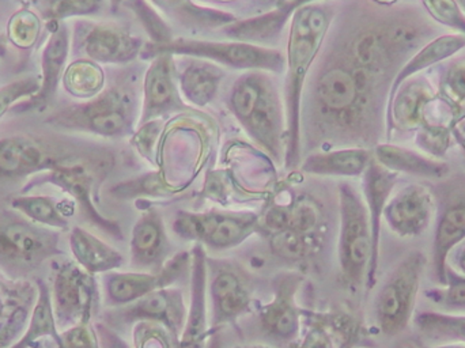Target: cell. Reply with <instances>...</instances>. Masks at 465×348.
<instances>
[{"label": "cell", "mask_w": 465, "mask_h": 348, "mask_svg": "<svg viewBox=\"0 0 465 348\" xmlns=\"http://www.w3.org/2000/svg\"><path fill=\"white\" fill-rule=\"evenodd\" d=\"M436 95L430 74H420L407 79L399 87L387 112V142L395 131L417 133L423 125L426 104Z\"/></svg>", "instance_id": "obj_22"}, {"label": "cell", "mask_w": 465, "mask_h": 348, "mask_svg": "<svg viewBox=\"0 0 465 348\" xmlns=\"http://www.w3.org/2000/svg\"><path fill=\"white\" fill-rule=\"evenodd\" d=\"M40 85V76H26L0 87V119L19 101L35 97Z\"/></svg>", "instance_id": "obj_47"}, {"label": "cell", "mask_w": 465, "mask_h": 348, "mask_svg": "<svg viewBox=\"0 0 465 348\" xmlns=\"http://www.w3.org/2000/svg\"><path fill=\"white\" fill-rule=\"evenodd\" d=\"M295 8L289 5H279L275 10L268 11L252 18L237 21L221 27L223 35L232 41L251 44V45L267 46L278 43L284 26Z\"/></svg>", "instance_id": "obj_29"}, {"label": "cell", "mask_w": 465, "mask_h": 348, "mask_svg": "<svg viewBox=\"0 0 465 348\" xmlns=\"http://www.w3.org/2000/svg\"><path fill=\"white\" fill-rule=\"evenodd\" d=\"M68 54H70L68 27L60 22H54L41 56L40 90L35 97L24 104L25 108L29 111H32V108L41 109L51 103L52 98L56 94L60 79L64 74Z\"/></svg>", "instance_id": "obj_25"}, {"label": "cell", "mask_w": 465, "mask_h": 348, "mask_svg": "<svg viewBox=\"0 0 465 348\" xmlns=\"http://www.w3.org/2000/svg\"><path fill=\"white\" fill-rule=\"evenodd\" d=\"M63 86L68 94L79 100H90L105 89V73L98 63L79 59L65 67Z\"/></svg>", "instance_id": "obj_39"}, {"label": "cell", "mask_w": 465, "mask_h": 348, "mask_svg": "<svg viewBox=\"0 0 465 348\" xmlns=\"http://www.w3.org/2000/svg\"><path fill=\"white\" fill-rule=\"evenodd\" d=\"M79 45L87 59L98 65H125L142 54L144 44L124 27L97 24L82 29Z\"/></svg>", "instance_id": "obj_21"}, {"label": "cell", "mask_w": 465, "mask_h": 348, "mask_svg": "<svg viewBox=\"0 0 465 348\" xmlns=\"http://www.w3.org/2000/svg\"><path fill=\"white\" fill-rule=\"evenodd\" d=\"M68 246L73 259L92 275L117 271L124 263V257L117 249L84 227H71Z\"/></svg>", "instance_id": "obj_28"}, {"label": "cell", "mask_w": 465, "mask_h": 348, "mask_svg": "<svg viewBox=\"0 0 465 348\" xmlns=\"http://www.w3.org/2000/svg\"><path fill=\"white\" fill-rule=\"evenodd\" d=\"M37 300L32 279L8 278L0 273V348L13 346L29 324Z\"/></svg>", "instance_id": "obj_20"}, {"label": "cell", "mask_w": 465, "mask_h": 348, "mask_svg": "<svg viewBox=\"0 0 465 348\" xmlns=\"http://www.w3.org/2000/svg\"><path fill=\"white\" fill-rule=\"evenodd\" d=\"M109 3H111V8L114 11L119 10L120 5L124 3V0H109Z\"/></svg>", "instance_id": "obj_55"}, {"label": "cell", "mask_w": 465, "mask_h": 348, "mask_svg": "<svg viewBox=\"0 0 465 348\" xmlns=\"http://www.w3.org/2000/svg\"><path fill=\"white\" fill-rule=\"evenodd\" d=\"M234 348H273L270 346H243V347H234Z\"/></svg>", "instance_id": "obj_58"}, {"label": "cell", "mask_w": 465, "mask_h": 348, "mask_svg": "<svg viewBox=\"0 0 465 348\" xmlns=\"http://www.w3.org/2000/svg\"><path fill=\"white\" fill-rule=\"evenodd\" d=\"M188 309L183 293L177 289H161L144 295L128 305L109 312L106 325L134 324V323H157L163 325L176 341L180 342Z\"/></svg>", "instance_id": "obj_15"}, {"label": "cell", "mask_w": 465, "mask_h": 348, "mask_svg": "<svg viewBox=\"0 0 465 348\" xmlns=\"http://www.w3.org/2000/svg\"><path fill=\"white\" fill-rule=\"evenodd\" d=\"M105 0H44L43 16L48 22H63L76 16L100 13Z\"/></svg>", "instance_id": "obj_44"}, {"label": "cell", "mask_w": 465, "mask_h": 348, "mask_svg": "<svg viewBox=\"0 0 465 348\" xmlns=\"http://www.w3.org/2000/svg\"><path fill=\"white\" fill-rule=\"evenodd\" d=\"M363 175V199L368 207L371 232V260L369 265L366 287L371 289L376 284L377 268L380 262V243H381V224L384 219L385 205L395 191L401 174L384 168L376 158H371Z\"/></svg>", "instance_id": "obj_19"}, {"label": "cell", "mask_w": 465, "mask_h": 348, "mask_svg": "<svg viewBox=\"0 0 465 348\" xmlns=\"http://www.w3.org/2000/svg\"><path fill=\"white\" fill-rule=\"evenodd\" d=\"M125 5L130 7L152 38L153 45H163L173 40L171 27L163 21V16L157 13V8L153 7L146 0H124Z\"/></svg>", "instance_id": "obj_43"}, {"label": "cell", "mask_w": 465, "mask_h": 348, "mask_svg": "<svg viewBox=\"0 0 465 348\" xmlns=\"http://www.w3.org/2000/svg\"><path fill=\"white\" fill-rule=\"evenodd\" d=\"M339 264L344 282L351 289L366 284L371 260V232L368 207L361 192L350 183L339 186Z\"/></svg>", "instance_id": "obj_9"}, {"label": "cell", "mask_w": 465, "mask_h": 348, "mask_svg": "<svg viewBox=\"0 0 465 348\" xmlns=\"http://www.w3.org/2000/svg\"><path fill=\"white\" fill-rule=\"evenodd\" d=\"M316 0H286L284 5H292V8L301 7V5H311V3H314Z\"/></svg>", "instance_id": "obj_53"}, {"label": "cell", "mask_w": 465, "mask_h": 348, "mask_svg": "<svg viewBox=\"0 0 465 348\" xmlns=\"http://www.w3.org/2000/svg\"><path fill=\"white\" fill-rule=\"evenodd\" d=\"M44 346L45 348H101L100 339H98L97 331L93 323L60 331L57 343L45 341Z\"/></svg>", "instance_id": "obj_48"}, {"label": "cell", "mask_w": 465, "mask_h": 348, "mask_svg": "<svg viewBox=\"0 0 465 348\" xmlns=\"http://www.w3.org/2000/svg\"><path fill=\"white\" fill-rule=\"evenodd\" d=\"M41 29H43V24L40 16L29 8H21L8 19V40L16 48L29 49L37 43Z\"/></svg>", "instance_id": "obj_42"}, {"label": "cell", "mask_w": 465, "mask_h": 348, "mask_svg": "<svg viewBox=\"0 0 465 348\" xmlns=\"http://www.w3.org/2000/svg\"><path fill=\"white\" fill-rule=\"evenodd\" d=\"M332 24V13L320 3L295 8L290 21L287 41L286 84V165L294 168L301 160V106L312 67L319 56L325 35Z\"/></svg>", "instance_id": "obj_2"}, {"label": "cell", "mask_w": 465, "mask_h": 348, "mask_svg": "<svg viewBox=\"0 0 465 348\" xmlns=\"http://www.w3.org/2000/svg\"><path fill=\"white\" fill-rule=\"evenodd\" d=\"M452 136L455 138L456 144L463 147L465 152V119L460 120V122L452 128Z\"/></svg>", "instance_id": "obj_52"}, {"label": "cell", "mask_w": 465, "mask_h": 348, "mask_svg": "<svg viewBox=\"0 0 465 348\" xmlns=\"http://www.w3.org/2000/svg\"><path fill=\"white\" fill-rule=\"evenodd\" d=\"M439 312L444 313H459L465 312V276L447 267V281L441 289H431L425 293Z\"/></svg>", "instance_id": "obj_41"}, {"label": "cell", "mask_w": 465, "mask_h": 348, "mask_svg": "<svg viewBox=\"0 0 465 348\" xmlns=\"http://www.w3.org/2000/svg\"><path fill=\"white\" fill-rule=\"evenodd\" d=\"M153 5L163 11L168 18L187 27L214 29L235 21V16L225 11L202 7L193 0H152Z\"/></svg>", "instance_id": "obj_37"}, {"label": "cell", "mask_w": 465, "mask_h": 348, "mask_svg": "<svg viewBox=\"0 0 465 348\" xmlns=\"http://www.w3.org/2000/svg\"><path fill=\"white\" fill-rule=\"evenodd\" d=\"M135 112L136 93L127 84H117L90 100L60 109L46 123L62 130L122 138L133 133Z\"/></svg>", "instance_id": "obj_6"}, {"label": "cell", "mask_w": 465, "mask_h": 348, "mask_svg": "<svg viewBox=\"0 0 465 348\" xmlns=\"http://www.w3.org/2000/svg\"><path fill=\"white\" fill-rule=\"evenodd\" d=\"M452 131L439 125H426L415 133V144L431 158L441 160L447 157L448 150L452 144Z\"/></svg>", "instance_id": "obj_45"}, {"label": "cell", "mask_w": 465, "mask_h": 348, "mask_svg": "<svg viewBox=\"0 0 465 348\" xmlns=\"http://www.w3.org/2000/svg\"><path fill=\"white\" fill-rule=\"evenodd\" d=\"M10 207L40 226L57 232H70L76 205L70 197L59 199L48 194H18L11 197Z\"/></svg>", "instance_id": "obj_30"}, {"label": "cell", "mask_w": 465, "mask_h": 348, "mask_svg": "<svg viewBox=\"0 0 465 348\" xmlns=\"http://www.w3.org/2000/svg\"><path fill=\"white\" fill-rule=\"evenodd\" d=\"M306 81L301 106L306 146L374 149L387 139L396 76L439 35L420 0H351L332 21Z\"/></svg>", "instance_id": "obj_1"}, {"label": "cell", "mask_w": 465, "mask_h": 348, "mask_svg": "<svg viewBox=\"0 0 465 348\" xmlns=\"http://www.w3.org/2000/svg\"><path fill=\"white\" fill-rule=\"evenodd\" d=\"M456 2H458V5H460L461 10H463L465 14V0H456Z\"/></svg>", "instance_id": "obj_57"}, {"label": "cell", "mask_w": 465, "mask_h": 348, "mask_svg": "<svg viewBox=\"0 0 465 348\" xmlns=\"http://www.w3.org/2000/svg\"><path fill=\"white\" fill-rule=\"evenodd\" d=\"M152 60L144 76L141 125L188 109L187 104L180 97L179 76H176L173 55H158Z\"/></svg>", "instance_id": "obj_18"}, {"label": "cell", "mask_w": 465, "mask_h": 348, "mask_svg": "<svg viewBox=\"0 0 465 348\" xmlns=\"http://www.w3.org/2000/svg\"><path fill=\"white\" fill-rule=\"evenodd\" d=\"M320 210L309 199H294L287 204H275L264 215V226L271 232L292 230L300 233H316L322 226Z\"/></svg>", "instance_id": "obj_34"}, {"label": "cell", "mask_w": 465, "mask_h": 348, "mask_svg": "<svg viewBox=\"0 0 465 348\" xmlns=\"http://www.w3.org/2000/svg\"><path fill=\"white\" fill-rule=\"evenodd\" d=\"M463 49H465V35H460V33L459 35H441L431 40L430 43L426 44L407 62V65L401 68V73L396 76L395 84H393L392 90H391L390 104L392 103L396 92L404 81L429 70L433 65L450 59Z\"/></svg>", "instance_id": "obj_33"}, {"label": "cell", "mask_w": 465, "mask_h": 348, "mask_svg": "<svg viewBox=\"0 0 465 348\" xmlns=\"http://www.w3.org/2000/svg\"><path fill=\"white\" fill-rule=\"evenodd\" d=\"M191 267V305L180 336L179 348H204L207 333V262L203 246L193 249Z\"/></svg>", "instance_id": "obj_24"}, {"label": "cell", "mask_w": 465, "mask_h": 348, "mask_svg": "<svg viewBox=\"0 0 465 348\" xmlns=\"http://www.w3.org/2000/svg\"><path fill=\"white\" fill-rule=\"evenodd\" d=\"M418 333L430 343L465 344V314L420 312L412 320Z\"/></svg>", "instance_id": "obj_38"}, {"label": "cell", "mask_w": 465, "mask_h": 348, "mask_svg": "<svg viewBox=\"0 0 465 348\" xmlns=\"http://www.w3.org/2000/svg\"><path fill=\"white\" fill-rule=\"evenodd\" d=\"M425 267V254L411 252L393 268L380 287L374 298L373 317L382 335L393 338L411 324Z\"/></svg>", "instance_id": "obj_8"}, {"label": "cell", "mask_w": 465, "mask_h": 348, "mask_svg": "<svg viewBox=\"0 0 465 348\" xmlns=\"http://www.w3.org/2000/svg\"><path fill=\"white\" fill-rule=\"evenodd\" d=\"M373 2L380 3V5H395L399 0H373Z\"/></svg>", "instance_id": "obj_56"}, {"label": "cell", "mask_w": 465, "mask_h": 348, "mask_svg": "<svg viewBox=\"0 0 465 348\" xmlns=\"http://www.w3.org/2000/svg\"><path fill=\"white\" fill-rule=\"evenodd\" d=\"M35 348H45V346H44V343H43V344H40V346L35 347Z\"/></svg>", "instance_id": "obj_59"}, {"label": "cell", "mask_w": 465, "mask_h": 348, "mask_svg": "<svg viewBox=\"0 0 465 348\" xmlns=\"http://www.w3.org/2000/svg\"><path fill=\"white\" fill-rule=\"evenodd\" d=\"M302 278L297 273L281 276L275 283L272 301L256 314L257 333L262 341L273 344H286L300 333L301 311L295 295Z\"/></svg>", "instance_id": "obj_16"}, {"label": "cell", "mask_w": 465, "mask_h": 348, "mask_svg": "<svg viewBox=\"0 0 465 348\" xmlns=\"http://www.w3.org/2000/svg\"><path fill=\"white\" fill-rule=\"evenodd\" d=\"M231 109L252 141L281 160L286 142V111L278 89L265 71H251L232 85Z\"/></svg>", "instance_id": "obj_4"}, {"label": "cell", "mask_w": 465, "mask_h": 348, "mask_svg": "<svg viewBox=\"0 0 465 348\" xmlns=\"http://www.w3.org/2000/svg\"><path fill=\"white\" fill-rule=\"evenodd\" d=\"M213 305V327L235 322L251 305V293L242 276L232 267L215 270L210 283Z\"/></svg>", "instance_id": "obj_26"}, {"label": "cell", "mask_w": 465, "mask_h": 348, "mask_svg": "<svg viewBox=\"0 0 465 348\" xmlns=\"http://www.w3.org/2000/svg\"><path fill=\"white\" fill-rule=\"evenodd\" d=\"M298 348H335L332 333H328L325 325L314 324Z\"/></svg>", "instance_id": "obj_49"}, {"label": "cell", "mask_w": 465, "mask_h": 348, "mask_svg": "<svg viewBox=\"0 0 465 348\" xmlns=\"http://www.w3.org/2000/svg\"><path fill=\"white\" fill-rule=\"evenodd\" d=\"M373 155L384 168L398 174L412 175V177L428 181H440L452 174V168L445 161L428 157L398 144H377L373 149Z\"/></svg>", "instance_id": "obj_27"}, {"label": "cell", "mask_w": 465, "mask_h": 348, "mask_svg": "<svg viewBox=\"0 0 465 348\" xmlns=\"http://www.w3.org/2000/svg\"><path fill=\"white\" fill-rule=\"evenodd\" d=\"M428 348H465L463 343H440L437 346Z\"/></svg>", "instance_id": "obj_54"}, {"label": "cell", "mask_w": 465, "mask_h": 348, "mask_svg": "<svg viewBox=\"0 0 465 348\" xmlns=\"http://www.w3.org/2000/svg\"><path fill=\"white\" fill-rule=\"evenodd\" d=\"M270 248L279 259L290 263H303L309 262L319 254L322 249V240L316 233L281 230V232H272L270 237Z\"/></svg>", "instance_id": "obj_40"}, {"label": "cell", "mask_w": 465, "mask_h": 348, "mask_svg": "<svg viewBox=\"0 0 465 348\" xmlns=\"http://www.w3.org/2000/svg\"><path fill=\"white\" fill-rule=\"evenodd\" d=\"M193 254L188 252L174 254L165 265L155 271H135V273H104L103 297L112 308L128 305L144 295L161 289H168L176 282L183 281L191 273Z\"/></svg>", "instance_id": "obj_14"}, {"label": "cell", "mask_w": 465, "mask_h": 348, "mask_svg": "<svg viewBox=\"0 0 465 348\" xmlns=\"http://www.w3.org/2000/svg\"><path fill=\"white\" fill-rule=\"evenodd\" d=\"M420 3L437 24L465 35V14L456 0H420Z\"/></svg>", "instance_id": "obj_46"}, {"label": "cell", "mask_w": 465, "mask_h": 348, "mask_svg": "<svg viewBox=\"0 0 465 348\" xmlns=\"http://www.w3.org/2000/svg\"><path fill=\"white\" fill-rule=\"evenodd\" d=\"M78 147L29 135L0 139V183L18 184L51 171Z\"/></svg>", "instance_id": "obj_13"}, {"label": "cell", "mask_w": 465, "mask_h": 348, "mask_svg": "<svg viewBox=\"0 0 465 348\" xmlns=\"http://www.w3.org/2000/svg\"><path fill=\"white\" fill-rule=\"evenodd\" d=\"M260 229L254 213L213 210L206 213L177 214L173 230L179 237L195 241L215 251L234 248Z\"/></svg>", "instance_id": "obj_12"}, {"label": "cell", "mask_w": 465, "mask_h": 348, "mask_svg": "<svg viewBox=\"0 0 465 348\" xmlns=\"http://www.w3.org/2000/svg\"><path fill=\"white\" fill-rule=\"evenodd\" d=\"M168 234L157 211L144 213L136 222L131 234V267L136 271H155L169 260Z\"/></svg>", "instance_id": "obj_23"}, {"label": "cell", "mask_w": 465, "mask_h": 348, "mask_svg": "<svg viewBox=\"0 0 465 348\" xmlns=\"http://www.w3.org/2000/svg\"><path fill=\"white\" fill-rule=\"evenodd\" d=\"M447 264L456 273L465 276V240L458 244L448 254Z\"/></svg>", "instance_id": "obj_51"}, {"label": "cell", "mask_w": 465, "mask_h": 348, "mask_svg": "<svg viewBox=\"0 0 465 348\" xmlns=\"http://www.w3.org/2000/svg\"><path fill=\"white\" fill-rule=\"evenodd\" d=\"M373 153L361 147L328 150L313 153L303 161L301 169L305 174L331 177H360L365 174Z\"/></svg>", "instance_id": "obj_31"}, {"label": "cell", "mask_w": 465, "mask_h": 348, "mask_svg": "<svg viewBox=\"0 0 465 348\" xmlns=\"http://www.w3.org/2000/svg\"><path fill=\"white\" fill-rule=\"evenodd\" d=\"M431 75H434L437 98L450 106L455 127L465 119V56L450 57L440 63Z\"/></svg>", "instance_id": "obj_35"}, {"label": "cell", "mask_w": 465, "mask_h": 348, "mask_svg": "<svg viewBox=\"0 0 465 348\" xmlns=\"http://www.w3.org/2000/svg\"><path fill=\"white\" fill-rule=\"evenodd\" d=\"M37 286V300L30 316L29 324L21 338L8 348H35L49 341L57 343L60 331L52 309L51 292L45 279L35 278Z\"/></svg>", "instance_id": "obj_32"}, {"label": "cell", "mask_w": 465, "mask_h": 348, "mask_svg": "<svg viewBox=\"0 0 465 348\" xmlns=\"http://www.w3.org/2000/svg\"><path fill=\"white\" fill-rule=\"evenodd\" d=\"M436 215L433 194L425 184L411 183L392 194L385 205L384 221L401 238L423 234Z\"/></svg>", "instance_id": "obj_17"}, {"label": "cell", "mask_w": 465, "mask_h": 348, "mask_svg": "<svg viewBox=\"0 0 465 348\" xmlns=\"http://www.w3.org/2000/svg\"><path fill=\"white\" fill-rule=\"evenodd\" d=\"M48 284L59 331L93 322L103 297L95 275L84 271L74 259H54V263L51 262Z\"/></svg>", "instance_id": "obj_10"}, {"label": "cell", "mask_w": 465, "mask_h": 348, "mask_svg": "<svg viewBox=\"0 0 465 348\" xmlns=\"http://www.w3.org/2000/svg\"><path fill=\"white\" fill-rule=\"evenodd\" d=\"M223 71L207 60H195L180 75V90L188 103L206 106L214 100L223 84Z\"/></svg>", "instance_id": "obj_36"}, {"label": "cell", "mask_w": 465, "mask_h": 348, "mask_svg": "<svg viewBox=\"0 0 465 348\" xmlns=\"http://www.w3.org/2000/svg\"><path fill=\"white\" fill-rule=\"evenodd\" d=\"M62 232L40 226L18 211H0V273L32 279L46 263L64 256Z\"/></svg>", "instance_id": "obj_5"}, {"label": "cell", "mask_w": 465, "mask_h": 348, "mask_svg": "<svg viewBox=\"0 0 465 348\" xmlns=\"http://www.w3.org/2000/svg\"><path fill=\"white\" fill-rule=\"evenodd\" d=\"M114 166V155L108 150L101 147H78L51 171L30 178L22 192H29L37 186L49 184L74 200L87 224L97 227L104 234L120 241L123 234L119 224L105 218L95 204L98 189Z\"/></svg>", "instance_id": "obj_3"}, {"label": "cell", "mask_w": 465, "mask_h": 348, "mask_svg": "<svg viewBox=\"0 0 465 348\" xmlns=\"http://www.w3.org/2000/svg\"><path fill=\"white\" fill-rule=\"evenodd\" d=\"M94 327L97 331L98 339H100L101 348H130L114 333V328L109 327L105 323H97Z\"/></svg>", "instance_id": "obj_50"}, {"label": "cell", "mask_w": 465, "mask_h": 348, "mask_svg": "<svg viewBox=\"0 0 465 348\" xmlns=\"http://www.w3.org/2000/svg\"><path fill=\"white\" fill-rule=\"evenodd\" d=\"M179 55L214 62L234 70L268 71L281 74L286 67V57L275 48L251 45L238 41H207L193 38H173L163 45L144 44L143 59H154L158 55Z\"/></svg>", "instance_id": "obj_7"}, {"label": "cell", "mask_w": 465, "mask_h": 348, "mask_svg": "<svg viewBox=\"0 0 465 348\" xmlns=\"http://www.w3.org/2000/svg\"><path fill=\"white\" fill-rule=\"evenodd\" d=\"M436 204L431 265L437 283L447 281L448 254L465 240V174H450L429 184Z\"/></svg>", "instance_id": "obj_11"}]
</instances>
